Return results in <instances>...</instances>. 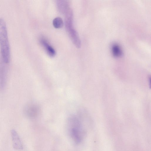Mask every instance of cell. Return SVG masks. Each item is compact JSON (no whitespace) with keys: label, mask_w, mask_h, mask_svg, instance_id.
<instances>
[{"label":"cell","mask_w":151,"mask_h":151,"mask_svg":"<svg viewBox=\"0 0 151 151\" xmlns=\"http://www.w3.org/2000/svg\"><path fill=\"white\" fill-rule=\"evenodd\" d=\"M68 133L76 144L80 143L86 134L81 122L78 116L72 115L68 119L67 123Z\"/></svg>","instance_id":"6da1fadb"},{"label":"cell","mask_w":151,"mask_h":151,"mask_svg":"<svg viewBox=\"0 0 151 151\" xmlns=\"http://www.w3.org/2000/svg\"><path fill=\"white\" fill-rule=\"evenodd\" d=\"M0 48L2 58L8 63L10 59V50L6 23L2 18H0Z\"/></svg>","instance_id":"7a4b0ae2"},{"label":"cell","mask_w":151,"mask_h":151,"mask_svg":"<svg viewBox=\"0 0 151 151\" xmlns=\"http://www.w3.org/2000/svg\"><path fill=\"white\" fill-rule=\"evenodd\" d=\"M65 17L66 30L74 45L77 47L79 48L81 45V41L78 34L73 27V13H67L65 14Z\"/></svg>","instance_id":"3957f363"},{"label":"cell","mask_w":151,"mask_h":151,"mask_svg":"<svg viewBox=\"0 0 151 151\" xmlns=\"http://www.w3.org/2000/svg\"><path fill=\"white\" fill-rule=\"evenodd\" d=\"M11 133L14 148L17 150L22 149L23 145L17 132L15 130L13 129L12 130Z\"/></svg>","instance_id":"277c9868"},{"label":"cell","mask_w":151,"mask_h":151,"mask_svg":"<svg viewBox=\"0 0 151 151\" xmlns=\"http://www.w3.org/2000/svg\"><path fill=\"white\" fill-rule=\"evenodd\" d=\"M40 42L49 56L52 57L55 55V51L54 48L50 45L46 40L43 38L41 39L40 40Z\"/></svg>","instance_id":"5b68a950"},{"label":"cell","mask_w":151,"mask_h":151,"mask_svg":"<svg viewBox=\"0 0 151 151\" xmlns=\"http://www.w3.org/2000/svg\"><path fill=\"white\" fill-rule=\"evenodd\" d=\"M27 107V113L29 116L34 117L38 115L40 109L38 106L35 104H31Z\"/></svg>","instance_id":"8992f818"},{"label":"cell","mask_w":151,"mask_h":151,"mask_svg":"<svg viewBox=\"0 0 151 151\" xmlns=\"http://www.w3.org/2000/svg\"><path fill=\"white\" fill-rule=\"evenodd\" d=\"M58 9L60 12L64 13L69 8L68 3L66 1H58L57 3Z\"/></svg>","instance_id":"52a82bcc"},{"label":"cell","mask_w":151,"mask_h":151,"mask_svg":"<svg viewBox=\"0 0 151 151\" xmlns=\"http://www.w3.org/2000/svg\"><path fill=\"white\" fill-rule=\"evenodd\" d=\"M112 52L113 55L116 57L121 56L122 52L120 47L117 44L114 43L111 46Z\"/></svg>","instance_id":"ba28073f"},{"label":"cell","mask_w":151,"mask_h":151,"mask_svg":"<svg viewBox=\"0 0 151 151\" xmlns=\"http://www.w3.org/2000/svg\"><path fill=\"white\" fill-rule=\"evenodd\" d=\"M53 25L55 28H61L63 25V21L62 19L59 17L55 18L53 21Z\"/></svg>","instance_id":"9c48e42d"}]
</instances>
